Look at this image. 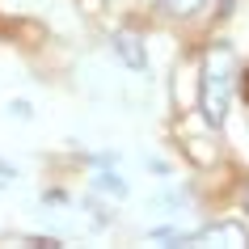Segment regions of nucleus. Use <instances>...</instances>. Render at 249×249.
<instances>
[{
    "label": "nucleus",
    "mask_w": 249,
    "mask_h": 249,
    "mask_svg": "<svg viewBox=\"0 0 249 249\" xmlns=\"http://www.w3.org/2000/svg\"><path fill=\"white\" fill-rule=\"evenodd\" d=\"M97 190H106V195L123 198V195H127V182H118L114 173H102V178H97Z\"/></svg>",
    "instance_id": "nucleus-5"
},
{
    "label": "nucleus",
    "mask_w": 249,
    "mask_h": 249,
    "mask_svg": "<svg viewBox=\"0 0 249 249\" xmlns=\"http://www.w3.org/2000/svg\"><path fill=\"white\" fill-rule=\"evenodd\" d=\"M186 245H220V249H245L249 245V232L232 220H220V224H207L198 232H186Z\"/></svg>",
    "instance_id": "nucleus-2"
},
{
    "label": "nucleus",
    "mask_w": 249,
    "mask_h": 249,
    "mask_svg": "<svg viewBox=\"0 0 249 249\" xmlns=\"http://www.w3.org/2000/svg\"><path fill=\"white\" fill-rule=\"evenodd\" d=\"M114 51H118V59L131 68V72H144V68H148L144 38H140L135 30H118V34H114Z\"/></svg>",
    "instance_id": "nucleus-3"
},
{
    "label": "nucleus",
    "mask_w": 249,
    "mask_h": 249,
    "mask_svg": "<svg viewBox=\"0 0 249 249\" xmlns=\"http://www.w3.org/2000/svg\"><path fill=\"white\" fill-rule=\"evenodd\" d=\"M13 182V165H0V186H9Z\"/></svg>",
    "instance_id": "nucleus-7"
},
{
    "label": "nucleus",
    "mask_w": 249,
    "mask_h": 249,
    "mask_svg": "<svg viewBox=\"0 0 249 249\" xmlns=\"http://www.w3.org/2000/svg\"><path fill=\"white\" fill-rule=\"evenodd\" d=\"M9 110H13L17 118H30V106H26V102H13V106H9Z\"/></svg>",
    "instance_id": "nucleus-6"
},
{
    "label": "nucleus",
    "mask_w": 249,
    "mask_h": 249,
    "mask_svg": "<svg viewBox=\"0 0 249 249\" xmlns=\"http://www.w3.org/2000/svg\"><path fill=\"white\" fill-rule=\"evenodd\" d=\"M236 76H241V64H236L232 47H224V42L207 47V55H203V89H198V110H203L207 127H224Z\"/></svg>",
    "instance_id": "nucleus-1"
},
{
    "label": "nucleus",
    "mask_w": 249,
    "mask_h": 249,
    "mask_svg": "<svg viewBox=\"0 0 249 249\" xmlns=\"http://www.w3.org/2000/svg\"><path fill=\"white\" fill-rule=\"evenodd\" d=\"M198 4H203V0H160V9H165V13H173V17H186V13H195Z\"/></svg>",
    "instance_id": "nucleus-4"
},
{
    "label": "nucleus",
    "mask_w": 249,
    "mask_h": 249,
    "mask_svg": "<svg viewBox=\"0 0 249 249\" xmlns=\"http://www.w3.org/2000/svg\"><path fill=\"white\" fill-rule=\"evenodd\" d=\"M241 207H245V211H249V186H245V195H241Z\"/></svg>",
    "instance_id": "nucleus-8"
}]
</instances>
